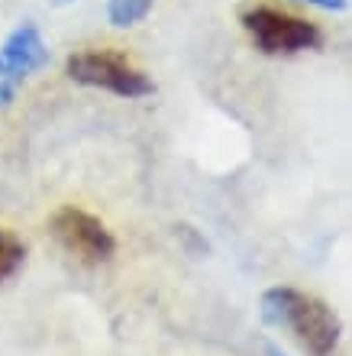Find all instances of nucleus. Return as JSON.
Masks as SVG:
<instances>
[{"label": "nucleus", "instance_id": "nucleus-1", "mask_svg": "<svg viewBox=\"0 0 352 356\" xmlns=\"http://www.w3.org/2000/svg\"><path fill=\"white\" fill-rule=\"evenodd\" d=\"M262 321L269 327L291 330L310 356H330L340 343V318L330 305L304 291L275 285L262 295Z\"/></svg>", "mask_w": 352, "mask_h": 356}, {"label": "nucleus", "instance_id": "nucleus-11", "mask_svg": "<svg viewBox=\"0 0 352 356\" xmlns=\"http://www.w3.org/2000/svg\"><path fill=\"white\" fill-rule=\"evenodd\" d=\"M56 3H58V7H65V3H74V0H56Z\"/></svg>", "mask_w": 352, "mask_h": 356}, {"label": "nucleus", "instance_id": "nucleus-3", "mask_svg": "<svg viewBox=\"0 0 352 356\" xmlns=\"http://www.w3.org/2000/svg\"><path fill=\"white\" fill-rule=\"evenodd\" d=\"M65 75L78 85L101 88L117 97H149L156 91V85L149 81L142 68H136L126 56L120 52H107V49H94V52H74L65 62Z\"/></svg>", "mask_w": 352, "mask_h": 356}, {"label": "nucleus", "instance_id": "nucleus-4", "mask_svg": "<svg viewBox=\"0 0 352 356\" xmlns=\"http://www.w3.org/2000/svg\"><path fill=\"white\" fill-rule=\"evenodd\" d=\"M49 227H52V236L58 243L65 246L72 256L84 259V263H107L117 253V240L103 227L101 217L87 214V211L74 204L58 207L52 220H49Z\"/></svg>", "mask_w": 352, "mask_h": 356}, {"label": "nucleus", "instance_id": "nucleus-2", "mask_svg": "<svg viewBox=\"0 0 352 356\" xmlns=\"http://www.w3.org/2000/svg\"><path fill=\"white\" fill-rule=\"evenodd\" d=\"M242 29L252 36L255 49L265 56H294L307 52L324 42V33L301 17H291L278 7L269 3H255V7L242 10Z\"/></svg>", "mask_w": 352, "mask_h": 356}, {"label": "nucleus", "instance_id": "nucleus-5", "mask_svg": "<svg viewBox=\"0 0 352 356\" xmlns=\"http://www.w3.org/2000/svg\"><path fill=\"white\" fill-rule=\"evenodd\" d=\"M49 62V46L42 33L33 23H23L7 36V42L0 46V81H13L19 85L23 78Z\"/></svg>", "mask_w": 352, "mask_h": 356}, {"label": "nucleus", "instance_id": "nucleus-9", "mask_svg": "<svg viewBox=\"0 0 352 356\" xmlns=\"http://www.w3.org/2000/svg\"><path fill=\"white\" fill-rule=\"evenodd\" d=\"M304 3H314L324 10H346V0H304Z\"/></svg>", "mask_w": 352, "mask_h": 356}, {"label": "nucleus", "instance_id": "nucleus-8", "mask_svg": "<svg viewBox=\"0 0 352 356\" xmlns=\"http://www.w3.org/2000/svg\"><path fill=\"white\" fill-rule=\"evenodd\" d=\"M13 94H17V85H13V81H0V111L13 101Z\"/></svg>", "mask_w": 352, "mask_h": 356}, {"label": "nucleus", "instance_id": "nucleus-10", "mask_svg": "<svg viewBox=\"0 0 352 356\" xmlns=\"http://www.w3.org/2000/svg\"><path fill=\"white\" fill-rule=\"evenodd\" d=\"M265 356H287L281 347H275V343H265Z\"/></svg>", "mask_w": 352, "mask_h": 356}, {"label": "nucleus", "instance_id": "nucleus-6", "mask_svg": "<svg viewBox=\"0 0 352 356\" xmlns=\"http://www.w3.org/2000/svg\"><path fill=\"white\" fill-rule=\"evenodd\" d=\"M23 259H26L23 240H19L17 234H10V230H0V285L17 275Z\"/></svg>", "mask_w": 352, "mask_h": 356}, {"label": "nucleus", "instance_id": "nucleus-7", "mask_svg": "<svg viewBox=\"0 0 352 356\" xmlns=\"http://www.w3.org/2000/svg\"><path fill=\"white\" fill-rule=\"evenodd\" d=\"M152 3H156V0H110V3H107V17H110L113 26L130 29V26H136L140 19H146Z\"/></svg>", "mask_w": 352, "mask_h": 356}]
</instances>
